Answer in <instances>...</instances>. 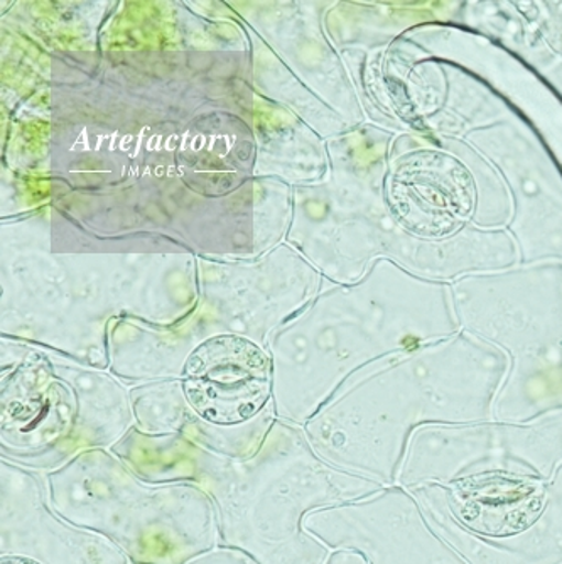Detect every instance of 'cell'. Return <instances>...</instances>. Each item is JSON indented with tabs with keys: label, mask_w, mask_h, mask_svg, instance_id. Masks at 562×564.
<instances>
[{
	"label": "cell",
	"mask_w": 562,
	"mask_h": 564,
	"mask_svg": "<svg viewBox=\"0 0 562 564\" xmlns=\"http://www.w3.org/2000/svg\"><path fill=\"white\" fill-rule=\"evenodd\" d=\"M110 452L148 484L198 485L215 507L220 547L257 564H325L332 553L306 532V516L387 489L326 464L303 427L282 420L250 458H228L184 434L136 426Z\"/></svg>",
	"instance_id": "1"
},
{
	"label": "cell",
	"mask_w": 562,
	"mask_h": 564,
	"mask_svg": "<svg viewBox=\"0 0 562 564\" xmlns=\"http://www.w3.org/2000/svg\"><path fill=\"white\" fill-rule=\"evenodd\" d=\"M60 518L112 541L132 564H187L220 547L217 514L195 484H148L110 449L44 474Z\"/></svg>",
	"instance_id": "2"
},
{
	"label": "cell",
	"mask_w": 562,
	"mask_h": 564,
	"mask_svg": "<svg viewBox=\"0 0 562 564\" xmlns=\"http://www.w3.org/2000/svg\"><path fill=\"white\" fill-rule=\"evenodd\" d=\"M184 395L193 423L184 436L228 458L259 452L278 416L271 355L242 335H215L187 357Z\"/></svg>",
	"instance_id": "3"
},
{
	"label": "cell",
	"mask_w": 562,
	"mask_h": 564,
	"mask_svg": "<svg viewBox=\"0 0 562 564\" xmlns=\"http://www.w3.org/2000/svg\"><path fill=\"white\" fill-rule=\"evenodd\" d=\"M419 427L412 433L397 485H447L490 475L549 480L562 462V416L530 426Z\"/></svg>",
	"instance_id": "4"
},
{
	"label": "cell",
	"mask_w": 562,
	"mask_h": 564,
	"mask_svg": "<svg viewBox=\"0 0 562 564\" xmlns=\"http://www.w3.org/2000/svg\"><path fill=\"white\" fill-rule=\"evenodd\" d=\"M304 529L328 550L354 551L367 564H468L434 531L419 500L399 485L314 510Z\"/></svg>",
	"instance_id": "5"
},
{
	"label": "cell",
	"mask_w": 562,
	"mask_h": 564,
	"mask_svg": "<svg viewBox=\"0 0 562 564\" xmlns=\"http://www.w3.org/2000/svg\"><path fill=\"white\" fill-rule=\"evenodd\" d=\"M0 496L2 556L28 557L37 564L130 563L112 541L56 514L43 471L0 459Z\"/></svg>",
	"instance_id": "6"
},
{
	"label": "cell",
	"mask_w": 562,
	"mask_h": 564,
	"mask_svg": "<svg viewBox=\"0 0 562 564\" xmlns=\"http://www.w3.org/2000/svg\"><path fill=\"white\" fill-rule=\"evenodd\" d=\"M76 398L50 370L25 369L2 379L0 459L53 471L76 456Z\"/></svg>",
	"instance_id": "7"
},
{
	"label": "cell",
	"mask_w": 562,
	"mask_h": 564,
	"mask_svg": "<svg viewBox=\"0 0 562 564\" xmlns=\"http://www.w3.org/2000/svg\"><path fill=\"white\" fill-rule=\"evenodd\" d=\"M136 427L148 434H184L193 423V411L187 404L183 382L148 386L130 391Z\"/></svg>",
	"instance_id": "8"
},
{
	"label": "cell",
	"mask_w": 562,
	"mask_h": 564,
	"mask_svg": "<svg viewBox=\"0 0 562 564\" xmlns=\"http://www.w3.org/2000/svg\"><path fill=\"white\" fill-rule=\"evenodd\" d=\"M325 564H367V561L354 551H333Z\"/></svg>",
	"instance_id": "9"
}]
</instances>
